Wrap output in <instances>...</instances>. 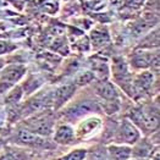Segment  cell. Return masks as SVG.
<instances>
[{"label":"cell","mask_w":160,"mask_h":160,"mask_svg":"<svg viewBox=\"0 0 160 160\" xmlns=\"http://www.w3.org/2000/svg\"><path fill=\"white\" fill-rule=\"evenodd\" d=\"M159 62V56L158 54H152V52L147 50H138L132 55V60H131V66L134 67L136 70H147L149 66H153V64H155V66H158Z\"/></svg>","instance_id":"12"},{"label":"cell","mask_w":160,"mask_h":160,"mask_svg":"<svg viewBox=\"0 0 160 160\" xmlns=\"http://www.w3.org/2000/svg\"><path fill=\"white\" fill-rule=\"evenodd\" d=\"M148 160H160V155H159V149H157L154 153H153V155L149 158Z\"/></svg>","instance_id":"21"},{"label":"cell","mask_w":160,"mask_h":160,"mask_svg":"<svg viewBox=\"0 0 160 160\" xmlns=\"http://www.w3.org/2000/svg\"><path fill=\"white\" fill-rule=\"evenodd\" d=\"M130 160H148V159H137V158H131Z\"/></svg>","instance_id":"26"},{"label":"cell","mask_w":160,"mask_h":160,"mask_svg":"<svg viewBox=\"0 0 160 160\" xmlns=\"http://www.w3.org/2000/svg\"><path fill=\"white\" fill-rule=\"evenodd\" d=\"M131 149H132V158L149 159L153 155V153L157 149H159V144L153 142L148 136H143L131 147Z\"/></svg>","instance_id":"10"},{"label":"cell","mask_w":160,"mask_h":160,"mask_svg":"<svg viewBox=\"0 0 160 160\" xmlns=\"http://www.w3.org/2000/svg\"><path fill=\"white\" fill-rule=\"evenodd\" d=\"M88 147L84 146H75L71 147L67 152L55 157L52 160H86Z\"/></svg>","instance_id":"15"},{"label":"cell","mask_w":160,"mask_h":160,"mask_svg":"<svg viewBox=\"0 0 160 160\" xmlns=\"http://www.w3.org/2000/svg\"><path fill=\"white\" fill-rule=\"evenodd\" d=\"M36 157L33 152L8 142L0 150V160H32Z\"/></svg>","instance_id":"8"},{"label":"cell","mask_w":160,"mask_h":160,"mask_svg":"<svg viewBox=\"0 0 160 160\" xmlns=\"http://www.w3.org/2000/svg\"><path fill=\"white\" fill-rule=\"evenodd\" d=\"M16 49H17V45L15 43L10 42V40L0 39V58H2L4 55L11 54Z\"/></svg>","instance_id":"19"},{"label":"cell","mask_w":160,"mask_h":160,"mask_svg":"<svg viewBox=\"0 0 160 160\" xmlns=\"http://www.w3.org/2000/svg\"><path fill=\"white\" fill-rule=\"evenodd\" d=\"M112 77L116 82V84H119L122 87V89H125L127 94H130V89L133 91L132 88V77L133 75L130 73L128 71V65L120 58L115 59L112 61Z\"/></svg>","instance_id":"7"},{"label":"cell","mask_w":160,"mask_h":160,"mask_svg":"<svg viewBox=\"0 0 160 160\" xmlns=\"http://www.w3.org/2000/svg\"><path fill=\"white\" fill-rule=\"evenodd\" d=\"M95 81L93 72L92 71H84L82 73H78L77 78H76V86H87V84H92V82Z\"/></svg>","instance_id":"18"},{"label":"cell","mask_w":160,"mask_h":160,"mask_svg":"<svg viewBox=\"0 0 160 160\" xmlns=\"http://www.w3.org/2000/svg\"><path fill=\"white\" fill-rule=\"evenodd\" d=\"M91 39H92V45L94 48H102L105 45V43L109 42V36L108 33H104V31L94 29L92 32Z\"/></svg>","instance_id":"17"},{"label":"cell","mask_w":160,"mask_h":160,"mask_svg":"<svg viewBox=\"0 0 160 160\" xmlns=\"http://www.w3.org/2000/svg\"><path fill=\"white\" fill-rule=\"evenodd\" d=\"M26 73L27 67L23 64H5L0 70V98L23 80Z\"/></svg>","instance_id":"4"},{"label":"cell","mask_w":160,"mask_h":160,"mask_svg":"<svg viewBox=\"0 0 160 160\" xmlns=\"http://www.w3.org/2000/svg\"><path fill=\"white\" fill-rule=\"evenodd\" d=\"M73 127L77 144L87 143L100 137L104 128V120L99 114H91L77 121Z\"/></svg>","instance_id":"3"},{"label":"cell","mask_w":160,"mask_h":160,"mask_svg":"<svg viewBox=\"0 0 160 160\" xmlns=\"http://www.w3.org/2000/svg\"><path fill=\"white\" fill-rule=\"evenodd\" d=\"M94 93L97 94L100 99L105 100V103H111V102H119V91L116 86L108 80L99 81L94 83L93 86Z\"/></svg>","instance_id":"11"},{"label":"cell","mask_w":160,"mask_h":160,"mask_svg":"<svg viewBox=\"0 0 160 160\" xmlns=\"http://www.w3.org/2000/svg\"><path fill=\"white\" fill-rule=\"evenodd\" d=\"M143 1H144V0H128V2L132 4V5H133V4L134 5H141Z\"/></svg>","instance_id":"23"},{"label":"cell","mask_w":160,"mask_h":160,"mask_svg":"<svg viewBox=\"0 0 160 160\" xmlns=\"http://www.w3.org/2000/svg\"><path fill=\"white\" fill-rule=\"evenodd\" d=\"M5 138L8 143H12L16 146L26 148L28 150L33 152L37 157H39L42 153L55 152L58 148L54 144L52 138H47V137H42L36 133H32L21 126L16 128L13 132H10L9 136Z\"/></svg>","instance_id":"1"},{"label":"cell","mask_w":160,"mask_h":160,"mask_svg":"<svg viewBox=\"0 0 160 160\" xmlns=\"http://www.w3.org/2000/svg\"><path fill=\"white\" fill-rule=\"evenodd\" d=\"M154 86V73L143 70L138 72L137 75H133L132 77V88L133 94H149Z\"/></svg>","instance_id":"9"},{"label":"cell","mask_w":160,"mask_h":160,"mask_svg":"<svg viewBox=\"0 0 160 160\" xmlns=\"http://www.w3.org/2000/svg\"><path fill=\"white\" fill-rule=\"evenodd\" d=\"M6 125H8V112H6V108L0 103V133H1L2 130L6 128ZM0 136H2V134H0Z\"/></svg>","instance_id":"20"},{"label":"cell","mask_w":160,"mask_h":160,"mask_svg":"<svg viewBox=\"0 0 160 160\" xmlns=\"http://www.w3.org/2000/svg\"><path fill=\"white\" fill-rule=\"evenodd\" d=\"M5 62H6V60L4 59V58H0V70L4 67V65H5Z\"/></svg>","instance_id":"24"},{"label":"cell","mask_w":160,"mask_h":160,"mask_svg":"<svg viewBox=\"0 0 160 160\" xmlns=\"http://www.w3.org/2000/svg\"><path fill=\"white\" fill-rule=\"evenodd\" d=\"M56 123H58L56 115L52 110L44 109V110L37 111V112L25 118L21 127L26 128L27 131H29L32 133L50 138Z\"/></svg>","instance_id":"2"},{"label":"cell","mask_w":160,"mask_h":160,"mask_svg":"<svg viewBox=\"0 0 160 160\" xmlns=\"http://www.w3.org/2000/svg\"><path fill=\"white\" fill-rule=\"evenodd\" d=\"M50 138H52V141L56 147L68 148L75 147L77 144L73 125L67 123V122H62V121L56 123Z\"/></svg>","instance_id":"6"},{"label":"cell","mask_w":160,"mask_h":160,"mask_svg":"<svg viewBox=\"0 0 160 160\" xmlns=\"http://www.w3.org/2000/svg\"><path fill=\"white\" fill-rule=\"evenodd\" d=\"M86 160H111V159L108 155L105 144L98 143V144H93V146L88 147Z\"/></svg>","instance_id":"16"},{"label":"cell","mask_w":160,"mask_h":160,"mask_svg":"<svg viewBox=\"0 0 160 160\" xmlns=\"http://www.w3.org/2000/svg\"><path fill=\"white\" fill-rule=\"evenodd\" d=\"M108 155L111 160H130L132 158V149L126 144L109 143L105 144Z\"/></svg>","instance_id":"14"},{"label":"cell","mask_w":160,"mask_h":160,"mask_svg":"<svg viewBox=\"0 0 160 160\" xmlns=\"http://www.w3.org/2000/svg\"><path fill=\"white\" fill-rule=\"evenodd\" d=\"M6 144V138L4 136H0V150L2 149V147Z\"/></svg>","instance_id":"22"},{"label":"cell","mask_w":160,"mask_h":160,"mask_svg":"<svg viewBox=\"0 0 160 160\" xmlns=\"http://www.w3.org/2000/svg\"><path fill=\"white\" fill-rule=\"evenodd\" d=\"M32 160H48V159H45V158H40V157H36L34 159H32Z\"/></svg>","instance_id":"25"},{"label":"cell","mask_w":160,"mask_h":160,"mask_svg":"<svg viewBox=\"0 0 160 160\" xmlns=\"http://www.w3.org/2000/svg\"><path fill=\"white\" fill-rule=\"evenodd\" d=\"M142 137H143V134L141 133V131L128 119L123 118L120 122L116 123L110 143L126 144V146L132 147Z\"/></svg>","instance_id":"5"},{"label":"cell","mask_w":160,"mask_h":160,"mask_svg":"<svg viewBox=\"0 0 160 160\" xmlns=\"http://www.w3.org/2000/svg\"><path fill=\"white\" fill-rule=\"evenodd\" d=\"M76 92V84H64L53 93V107L55 110L64 108Z\"/></svg>","instance_id":"13"}]
</instances>
